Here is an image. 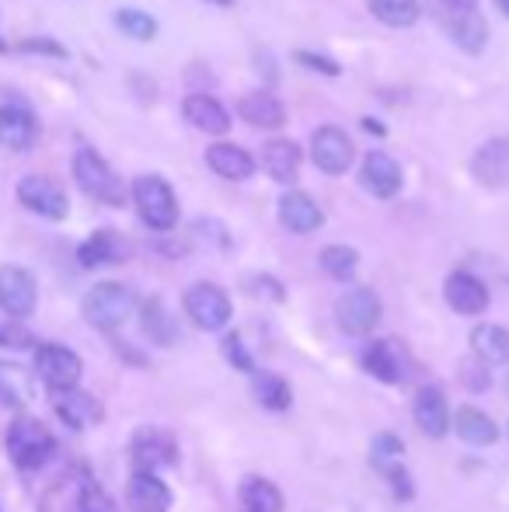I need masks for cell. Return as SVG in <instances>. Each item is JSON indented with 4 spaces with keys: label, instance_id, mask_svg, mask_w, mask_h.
Wrapping results in <instances>:
<instances>
[{
    "label": "cell",
    "instance_id": "obj_1",
    "mask_svg": "<svg viewBox=\"0 0 509 512\" xmlns=\"http://www.w3.org/2000/svg\"><path fill=\"white\" fill-rule=\"evenodd\" d=\"M70 171H74V182L88 192L91 199L105 206H123L126 203V189L119 182V175L109 168L102 154L95 147H77L74 161H70Z\"/></svg>",
    "mask_w": 509,
    "mask_h": 512
},
{
    "label": "cell",
    "instance_id": "obj_2",
    "mask_svg": "<svg viewBox=\"0 0 509 512\" xmlns=\"http://www.w3.org/2000/svg\"><path fill=\"white\" fill-rule=\"evenodd\" d=\"M56 443L53 432L39 422V418H14L7 429V457L18 471H39L49 464Z\"/></svg>",
    "mask_w": 509,
    "mask_h": 512
},
{
    "label": "cell",
    "instance_id": "obj_3",
    "mask_svg": "<svg viewBox=\"0 0 509 512\" xmlns=\"http://www.w3.org/2000/svg\"><path fill=\"white\" fill-rule=\"evenodd\" d=\"M81 310L88 317V324L102 331H116L133 317L136 310V293L126 283H95L81 300Z\"/></svg>",
    "mask_w": 509,
    "mask_h": 512
},
{
    "label": "cell",
    "instance_id": "obj_4",
    "mask_svg": "<svg viewBox=\"0 0 509 512\" xmlns=\"http://www.w3.org/2000/svg\"><path fill=\"white\" fill-rule=\"evenodd\" d=\"M133 206L140 213V220L147 223L150 230H171L178 223V199L175 189L164 182L161 175H140L133 182Z\"/></svg>",
    "mask_w": 509,
    "mask_h": 512
},
{
    "label": "cell",
    "instance_id": "obj_5",
    "mask_svg": "<svg viewBox=\"0 0 509 512\" xmlns=\"http://www.w3.org/2000/svg\"><path fill=\"white\" fill-rule=\"evenodd\" d=\"M81 356H77L74 349H67V345H39L35 349V373H39V380L49 387V391L56 394H67V391H77V384H81Z\"/></svg>",
    "mask_w": 509,
    "mask_h": 512
},
{
    "label": "cell",
    "instance_id": "obj_6",
    "mask_svg": "<svg viewBox=\"0 0 509 512\" xmlns=\"http://www.w3.org/2000/svg\"><path fill=\"white\" fill-rule=\"evenodd\" d=\"M182 307L189 314V321L203 331H220L231 321V297L220 290L217 283H196L185 290Z\"/></svg>",
    "mask_w": 509,
    "mask_h": 512
},
{
    "label": "cell",
    "instance_id": "obj_7",
    "mask_svg": "<svg viewBox=\"0 0 509 512\" xmlns=\"http://www.w3.org/2000/svg\"><path fill=\"white\" fill-rule=\"evenodd\" d=\"M18 203L42 220H63L70 213V199L49 175H25L18 182Z\"/></svg>",
    "mask_w": 509,
    "mask_h": 512
},
{
    "label": "cell",
    "instance_id": "obj_8",
    "mask_svg": "<svg viewBox=\"0 0 509 512\" xmlns=\"http://www.w3.org/2000/svg\"><path fill=\"white\" fill-rule=\"evenodd\" d=\"M335 317H339V328L349 335H370L381 324V297L367 286H353L339 297Z\"/></svg>",
    "mask_w": 509,
    "mask_h": 512
},
{
    "label": "cell",
    "instance_id": "obj_9",
    "mask_svg": "<svg viewBox=\"0 0 509 512\" xmlns=\"http://www.w3.org/2000/svg\"><path fill=\"white\" fill-rule=\"evenodd\" d=\"M311 161L318 164V171L325 175H346L356 161V147L346 136V129L339 126H321L311 136Z\"/></svg>",
    "mask_w": 509,
    "mask_h": 512
},
{
    "label": "cell",
    "instance_id": "obj_10",
    "mask_svg": "<svg viewBox=\"0 0 509 512\" xmlns=\"http://www.w3.org/2000/svg\"><path fill=\"white\" fill-rule=\"evenodd\" d=\"M178 464V443L161 425H143L133 436V467L143 474H157L161 467Z\"/></svg>",
    "mask_w": 509,
    "mask_h": 512
},
{
    "label": "cell",
    "instance_id": "obj_11",
    "mask_svg": "<svg viewBox=\"0 0 509 512\" xmlns=\"http://www.w3.org/2000/svg\"><path fill=\"white\" fill-rule=\"evenodd\" d=\"M39 304V283L21 265H0V310L14 321H25Z\"/></svg>",
    "mask_w": 509,
    "mask_h": 512
},
{
    "label": "cell",
    "instance_id": "obj_12",
    "mask_svg": "<svg viewBox=\"0 0 509 512\" xmlns=\"http://www.w3.org/2000/svg\"><path fill=\"white\" fill-rule=\"evenodd\" d=\"M363 366L381 384H405L408 373H412V359H408V349L398 338H374L363 352Z\"/></svg>",
    "mask_w": 509,
    "mask_h": 512
},
{
    "label": "cell",
    "instance_id": "obj_13",
    "mask_svg": "<svg viewBox=\"0 0 509 512\" xmlns=\"http://www.w3.org/2000/svg\"><path fill=\"white\" fill-rule=\"evenodd\" d=\"M39 119L25 105H0V147L25 154L39 143Z\"/></svg>",
    "mask_w": 509,
    "mask_h": 512
},
{
    "label": "cell",
    "instance_id": "obj_14",
    "mask_svg": "<svg viewBox=\"0 0 509 512\" xmlns=\"http://www.w3.org/2000/svg\"><path fill=\"white\" fill-rule=\"evenodd\" d=\"M360 185L374 199H394L401 189V164L387 150H370L360 164Z\"/></svg>",
    "mask_w": 509,
    "mask_h": 512
},
{
    "label": "cell",
    "instance_id": "obj_15",
    "mask_svg": "<svg viewBox=\"0 0 509 512\" xmlns=\"http://www.w3.org/2000/svg\"><path fill=\"white\" fill-rule=\"evenodd\" d=\"M443 297H447L450 310H457L464 317H478L489 307V286L475 272H450L447 286H443Z\"/></svg>",
    "mask_w": 509,
    "mask_h": 512
},
{
    "label": "cell",
    "instance_id": "obj_16",
    "mask_svg": "<svg viewBox=\"0 0 509 512\" xmlns=\"http://www.w3.org/2000/svg\"><path fill=\"white\" fill-rule=\"evenodd\" d=\"M182 115L192 129H199V133H206V136H224L227 129H231V112L213 95H206V91H196V95L185 98Z\"/></svg>",
    "mask_w": 509,
    "mask_h": 512
},
{
    "label": "cell",
    "instance_id": "obj_17",
    "mask_svg": "<svg viewBox=\"0 0 509 512\" xmlns=\"http://www.w3.org/2000/svg\"><path fill=\"white\" fill-rule=\"evenodd\" d=\"M279 223H283L290 234H314V230L325 223V213H321V206L314 203L307 192H283L279 196Z\"/></svg>",
    "mask_w": 509,
    "mask_h": 512
},
{
    "label": "cell",
    "instance_id": "obj_18",
    "mask_svg": "<svg viewBox=\"0 0 509 512\" xmlns=\"http://www.w3.org/2000/svg\"><path fill=\"white\" fill-rule=\"evenodd\" d=\"M206 164H210L213 175L227 178V182H245V178L255 175L258 161L252 154H248L245 147H238V143H213L210 150H206Z\"/></svg>",
    "mask_w": 509,
    "mask_h": 512
},
{
    "label": "cell",
    "instance_id": "obj_19",
    "mask_svg": "<svg viewBox=\"0 0 509 512\" xmlns=\"http://www.w3.org/2000/svg\"><path fill=\"white\" fill-rule=\"evenodd\" d=\"M412 415H415V425H419L429 439H443L450 432V408L440 387H422L412 401Z\"/></svg>",
    "mask_w": 509,
    "mask_h": 512
},
{
    "label": "cell",
    "instance_id": "obj_20",
    "mask_svg": "<svg viewBox=\"0 0 509 512\" xmlns=\"http://www.w3.org/2000/svg\"><path fill=\"white\" fill-rule=\"evenodd\" d=\"M77 258H81L84 269H98V265H116L129 258V241L119 230H95L88 241L77 248Z\"/></svg>",
    "mask_w": 509,
    "mask_h": 512
},
{
    "label": "cell",
    "instance_id": "obj_21",
    "mask_svg": "<svg viewBox=\"0 0 509 512\" xmlns=\"http://www.w3.org/2000/svg\"><path fill=\"white\" fill-rule=\"evenodd\" d=\"M262 168L269 178H276L279 185H293L300 178V161H304V154H300V147L293 140H269L262 147Z\"/></svg>",
    "mask_w": 509,
    "mask_h": 512
},
{
    "label": "cell",
    "instance_id": "obj_22",
    "mask_svg": "<svg viewBox=\"0 0 509 512\" xmlns=\"http://www.w3.org/2000/svg\"><path fill=\"white\" fill-rule=\"evenodd\" d=\"M471 171L482 185L489 189H499V185L509 182V140H489L475 150V161H471Z\"/></svg>",
    "mask_w": 509,
    "mask_h": 512
},
{
    "label": "cell",
    "instance_id": "obj_23",
    "mask_svg": "<svg viewBox=\"0 0 509 512\" xmlns=\"http://www.w3.org/2000/svg\"><path fill=\"white\" fill-rule=\"evenodd\" d=\"M238 115L255 129H279L286 122V105L272 91H248L238 102Z\"/></svg>",
    "mask_w": 509,
    "mask_h": 512
},
{
    "label": "cell",
    "instance_id": "obj_24",
    "mask_svg": "<svg viewBox=\"0 0 509 512\" xmlns=\"http://www.w3.org/2000/svg\"><path fill=\"white\" fill-rule=\"evenodd\" d=\"M129 509L133 512H168L171 509V488L157 474L136 471L129 478Z\"/></svg>",
    "mask_w": 509,
    "mask_h": 512
},
{
    "label": "cell",
    "instance_id": "obj_25",
    "mask_svg": "<svg viewBox=\"0 0 509 512\" xmlns=\"http://www.w3.org/2000/svg\"><path fill=\"white\" fill-rule=\"evenodd\" d=\"M471 352H475V359L485 366L509 363V331L503 324H478V328L471 331Z\"/></svg>",
    "mask_w": 509,
    "mask_h": 512
},
{
    "label": "cell",
    "instance_id": "obj_26",
    "mask_svg": "<svg viewBox=\"0 0 509 512\" xmlns=\"http://www.w3.org/2000/svg\"><path fill=\"white\" fill-rule=\"evenodd\" d=\"M450 425H454L457 436H461L464 443H471V446H492L499 439V425L492 422L482 408H471V405L457 408V415L450 418Z\"/></svg>",
    "mask_w": 509,
    "mask_h": 512
},
{
    "label": "cell",
    "instance_id": "obj_27",
    "mask_svg": "<svg viewBox=\"0 0 509 512\" xmlns=\"http://www.w3.org/2000/svg\"><path fill=\"white\" fill-rule=\"evenodd\" d=\"M450 39L464 49L468 56H478L489 42V21L478 11H464V14H450Z\"/></svg>",
    "mask_w": 509,
    "mask_h": 512
},
{
    "label": "cell",
    "instance_id": "obj_28",
    "mask_svg": "<svg viewBox=\"0 0 509 512\" xmlns=\"http://www.w3.org/2000/svg\"><path fill=\"white\" fill-rule=\"evenodd\" d=\"M56 415L70 425V429H88L102 418V405L84 391H67L56 398Z\"/></svg>",
    "mask_w": 509,
    "mask_h": 512
},
{
    "label": "cell",
    "instance_id": "obj_29",
    "mask_svg": "<svg viewBox=\"0 0 509 512\" xmlns=\"http://www.w3.org/2000/svg\"><path fill=\"white\" fill-rule=\"evenodd\" d=\"M140 324H143V331H147L150 342H157V345H175L178 342V321H175V314L164 307L161 297H150L147 304H143Z\"/></svg>",
    "mask_w": 509,
    "mask_h": 512
},
{
    "label": "cell",
    "instance_id": "obj_30",
    "mask_svg": "<svg viewBox=\"0 0 509 512\" xmlns=\"http://www.w3.org/2000/svg\"><path fill=\"white\" fill-rule=\"evenodd\" d=\"M28 401H32V377L25 373V366L0 363V405L25 408Z\"/></svg>",
    "mask_w": 509,
    "mask_h": 512
},
{
    "label": "cell",
    "instance_id": "obj_31",
    "mask_svg": "<svg viewBox=\"0 0 509 512\" xmlns=\"http://www.w3.org/2000/svg\"><path fill=\"white\" fill-rule=\"evenodd\" d=\"M238 495H241L245 512H283V495H279V488L265 478H245Z\"/></svg>",
    "mask_w": 509,
    "mask_h": 512
},
{
    "label": "cell",
    "instance_id": "obj_32",
    "mask_svg": "<svg viewBox=\"0 0 509 512\" xmlns=\"http://www.w3.org/2000/svg\"><path fill=\"white\" fill-rule=\"evenodd\" d=\"M318 262L321 272L328 279H335V283H349L356 276V269H360V255H356V248H346V244H328L318 255Z\"/></svg>",
    "mask_w": 509,
    "mask_h": 512
},
{
    "label": "cell",
    "instance_id": "obj_33",
    "mask_svg": "<svg viewBox=\"0 0 509 512\" xmlns=\"http://www.w3.org/2000/svg\"><path fill=\"white\" fill-rule=\"evenodd\" d=\"M367 7L387 28H412L419 21V0H367Z\"/></svg>",
    "mask_w": 509,
    "mask_h": 512
},
{
    "label": "cell",
    "instance_id": "obj_34",
    "mask_svg": "<svg viewBox=\"0 0 509 512\" xmlns=\"http://www.w3.org/2000/svg\"><path fill=\"white\" fill-rule=\"evenodd\" d=\"M252 394H255L258 405L269 408V411H286V408H290V401H293L290 384H286L279 373H255Z\"/></svg>",
    "mask_w": 509,
    "mask_h": 512
},
{
    "label": "cell",
    "instance_id": "obj_35",
    "mask_svg": "<svg viewBox=\"0 0 509 512\" xmlns=\"http://www.w3.org/2000/svg\"><path fill=\"white\" fill-rule=\"evenodd\" d=\"M116 28L123 35H129V39H136V42H150L157 35L154 14L136 11V7H119V11H116Z\"/></svg>",
    "mask_w": 509,
    "mask_h": 512
},
{
    "label": "cell",
    "instance_id": "obj_36",
    "mask_svg": "<svg viewBox=\"0 0 509 512\" xmlns=\"http://www.w3.org/2000/svg\"><path fill=\"white\" fill-rule=\"evenodd\" d=\"M32 331L25 328L21 321H14V317H0V345L4 349H32Z\"/></svg>",
    "mask_w": 509,
    "mask_h": 512
},
{
    "label": "cell",
    "instance_id": "obj_37",
    "mask_svg": "<svg viewBox=\"0 0 509 512\" xmlns=\"http://www.w3.org/2000/svg\"><path fill=\"white\" fill-rule=\"evenodd\" d=\"M21 53H35V56H53V60H67V46L56 39H21L18 42Z\"/></svg>",
    "mask_w": 509,
    "mask_h": 512
},
{
    "label": "cell",
    "instance_id": "obj_38",
    "mask_svg": "<svg viewBox=\"0 0 509 512\" xmlns=\"http://www.w3.org/2000/svg\"><path fill=\"white\" fill-rule=\"evenodd\" d=\"M224 356H227V363H234L241 373H255V359L248 356L245 342H241L238 335H227L224 338Z\"/></svg>",
    "mask_w": 509,
    "mask_h": 512
},
{
    "label": "cell",
    "instance_id": "obj_39",
    "mask_svg": "<svg viewBox=\"0 0 509 512\" xmlns=\"http://www.w3.org/2000/svg\"><path fill=\"white\" fill-rule=\"evenodd\" d=\"M381 474L387 478V485L394 488V495H398V499H412V474H408L405 467H398L391 460V464H381Z\"/></svg>",
    "mask_w": 509,
    "mask_h": 512
},
{
    "label": "cell",
    "instance_id": "obj_40",
    "mask_svg": "<svg viewBox=\"0 0 509 512\" xmlns=\"http://www.w3.org/2000/svg\"><path fill=\"white\" fill-rule=\"evenodd\" d=\"M461 377H464V384H468L471 391H485V387L492 384L489 370H485V363H478V359H464V363H461Z\"/></svg>",
    "mask_w": 509,
    "mask_h": 512
},
{
    "label": "cell",
    "instance_id": "obj_41",
    "mask_svg": "<svg viewBox=\"0 0 509 512\" xmlns=\"http://www.w3.org/2000/svg\"><path fill=\"white\" fill-rule=\"evenodd\" d=\"M401 453H405V443H401L398 436H377L374 439V457L381 460V464H391V460H398Z\"/></svg>",
    "mask_w": 509,
    "mask_h": 512
},
{
    "label": "cell",
    "instance_id": "obj_42",
    "mask_svg": "<svg viewBox=\"0 0 509 512\" xmlns=\"http://www.w3.org/2000/svg\"><path fill=\"white\" fill-rule=\"evenodd\" d=\"M297 63H300V67H307V70H318V74H325V77H335V74H339V63L328 60V56L307 53V49H300V53H297Z\"/></svg>",
    "mask_w": 509,
    "mask_h": 512
},
{
    "label": "cell",
    "instance_id": "obj_43",
    "mask_svg": "<svg viewBox=\"0 0 509 512\" xmlns=\"http://www.w3.org/2000/svg\"><path fill=\"white\" fill-rule=\"evenodd\" d=\"M81 512H112V502L105 499L102 492H95V488H88L81 499Z\"/></svg>",
    "mask_w": 509,
    "mask_h": 512
},
{
    "label": "cell",
    "instance_id": "obj_44",
    "mask_svg": "<svg viewBox=\"0 0 509 512\" xmlns=\"http://www.w3.org/2000/svg\"><path fill=\"white\" fill-rule=\"evenodd\" d=\"M450 14H464V11H478V0H440Z\"/></svg>",
    "mask_w": 509,
    "mask_h": 512
},
{
    "label": "cell",
    "instance_id": "obj_45",
    "mask_svg": "<svg viewBox=\"0 0 509 512\" xmlns=\"http://www.w3.org/2000/svg\"><path fill=\"white\" fill-rule=\"evenodd\" d=\"M363 129H370V136H384V126L374 119H363Z\"/></svg>",
    "mask_w": 509,
    "mask_h": 512
},
{
    "label": "cell",
    "instance_id": "obj_46",
    "mask_svg": "<svg viewBox=\"0 0 509 512\" xmlns=\"http://www.w3.org/2000/svg\"><path fill=\"white\" fill-rule=\"evenodd\" d=\"M496 4H499V11H503L506 18H509V0H496Z\"/></svg>",
    "mask_w": 509,
    "mask_h": 512
},
{
    "label": "cell",
    "instance_id": "obj_47",
    "mask_svg": "<svg viewBox=\"0 0 509 512\" xmlns=\"http://www.w3.org/2000/svg\"><path fill=\"white\" fill-rule=\"evenodd\" d=\"M210 4H217V7H231L234 0H210Z\"/></svg>",
    "mask_w": 509,
    "mask_h": 512
},
{
    "label": "cell",
    "instance_id": "obj_48",
    "mask_svg": "<svg viewBox=\"0 0 509 512\" xmlns=\"http://www.w3.org/2000/svg\"><path fill=\"white\" fill-rule=\"evenodd\" d=\"M0 53H7V42L4 39H0Z\"/></svg>",
    "mask_w": 509,
    "mask_h": 512
},
{
    "label": "cell",
    "instance_id": "obj_49",
    "mask_svg": "<svg viewBox=\"0 0 509 512\" xmlns=\"http://www.w3.org/2000/svg\"><path fill=\"white\" fill-rule=\"evenodd\" d=\"M0 512H4V509H0Z\"/></svg>",
    "mask_w": 509,
    "mask_h": 512
}]
</instances>
